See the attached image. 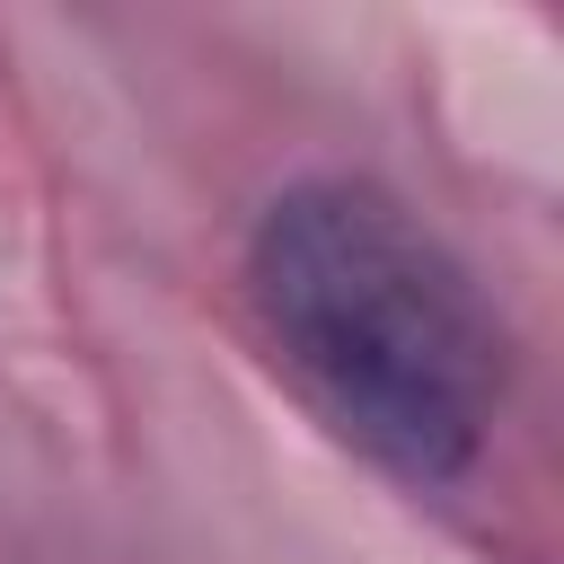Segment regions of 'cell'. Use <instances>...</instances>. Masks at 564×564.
<instances>
[{
  "label": "cell",
  "mask_w": 564,
  "mask_h": 564,
  "mask_svg": "<svg viewBox=\"0 0 564 564\" xmlns=\"http://www.w3.org/2000/svg\"><path fill=\"white\" fill-rule=\"evenodd\" d=\"M247 291L308 397L397 476L449 485L502 414V326L467 264L379 185L308 176L264 203Z\"/></svg>",
  "instance_id": "1"
}]
</instances>
